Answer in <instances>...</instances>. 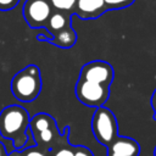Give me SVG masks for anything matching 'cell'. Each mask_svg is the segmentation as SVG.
<instances>
[{"label":"cell","instance_id":"d6986e66","mask_svg":"<svg viewBox=\"0 0 156 156\" xmlns=\"http://www.w3.org/2000/svg\"><path fill=\"white\" fill-rule=\"evenodd\" d=\"M26 156H45L41 151H35V150H32V151H29V152H27L26 154Z\"/></svg>","mask_w":156,"mask_h":156},{"label":"cell","instance_id":"ac0fdd59","mask_svg":"<svg viewBox=\"0 0 156 156\" xmlns=\"http://www.w3.org/2000/svg\"><path fill=\"white\" fill-rule=\"evenodd\" d=\"M150 104H151V107L154 110V119L156 121V89L152 93V96L150 99Z\"/></svg>","mask_w":156,"mask_h":156},{"label":"cell","instance_id":"9c48e42d","mask_svg":"<svg viewBox=\"0 0 156 156\" xmlns=\"http://www.w3.org/2000/svg\"><path fill=\"white\" fill-rule=\"evenodd\" d=\"M77 41V34L72 26H68L55 34H52V39L50 40L51 44L61 48V49H69L72 48Z\"/></svg>","mask_w":156,"mask_h":156},{"label":"cell","instance_id":"5b68a950","mask_svg":"<svg viewBox=\"0 0 156 156\" xmlns=\"http://www.w3.org/2000/svg\"><path fill=\"white\" fill-rule=\"evenodd\" d=\"M51 13L49 0H26L23 5V17L30 28H45Z\"/></svg>","mask_w":156,"mask_h":156},{"label":"cell","instance_id":"3957f363","mask_svg":"<svg viewBox=\"0 0 156 156\" xmlns=\"http://www.w3.org/2000/svg\"><path fill=\"white\" fill-rule=\"evenodd\" d=\"M91 130L94 138L107 147L118 136V123L115 113L107 107H98L91 118Z\"/></svg>","mask_w":156,"mask_h":156},{"label":"cell","instance_id":"52a82bcc","mask_svg":"<svg viewBox=\"0 0 156 156\" xmlns=\"http://www.w3.org/2000/svg\"><path fill=\"white\" fill-rule=\"evenodd\" d=\"M107 156H139V143L129 136H117L107 147Z\"/></svg>","mask_w":156,"mask_h":156},{"label":"cell","instance_id":"44dd1931","mask_svg":"<svg viewBox=\"0 0 156 156\" xmlns=\"http://www.w3.org/2000/svg\"><path fill=\"white\" fill-rule=\"evenodd\" d=\"M154 156H156V146H155V150H154Z\"/></svg>","mask_w":156,"mask_h":156},{"label":"cell","instance_id":"8992f818","mask_svg":"<svg viewBox=\"0 0 156 156\" xmlns=\"http://www.w3.org/2000/svg\"><path fill=\"white\" fill-rule=\"evenodd\" d=\"M113 77H115L113 67L108 62L102 60H95L83 65L79 73L80 79L102 84L106 87L111 85V83L113 82Z\"/></svg>","mask_w":156,"mask_h":156},{"label":"cell","instance_id":"5bb4252c","mask_svg":"<svg viewBox=\"0 0 156 156\" xmlns=\"http://www.w3.org/2000/svg\"><path fill=\"white\" fill-rule=\"evenodd\" d=\"M54 132H55V128H49V129H45L43 132H40L39 134L34 135L33 138L39 143H43V144H49L54 139Z\"/></svg>","mask_w":156,"mask_h":156},{"label":"cell","instance_id":"e0dca14e","mask_svg":"<svg viewBox=\"0 0 156 156\" xmlns=\"http://www.w3.org/2000/svg\"><path fill=\"white\" fill-rule=\"evenodd\" d=\"M54 156H74V154H73V149H71V147H62L58 151H56V154Z\"/></svg>","mask_w":156,"mask_h":156},{"label":"cell","instance_id":"30bf717a","mask_svg":"<svg viewBox=\"0 0 156 156\" xmlns=\"http://www.w3.org/2000/svg\"><path fill=\"white\" fill-rule=\"evenodd\" d=\"M71 17H72V15H69V13L54 10L49 21H48V23H46V26H45V28L52 35L56 32L71 26Z\"/></svg>","mask_w":156,"mask_h":156},{"label":"cell","instance_id":"9a60e30c","mask_svg":"<svg viewBox=\"0 0 156 156\" xmlns=\"http://www.w3.org/2000/svg\"><path fill=\"white\" fill-rule=\"evenodd\" d=\"M20 0H0V11H9L17 6Z\"/></svg>","mask_w":156,"mask_h":156},{"label":"cell","instance_id":"7c38bea8","mask_svg":"<svg viewBox=\"0 0 156 156\" xmlns=\"http://www.w3.org/2000/svg\"><path fill=\"white\" fill-rule=\"evenodd\" d=\"M49 2L55 11H61L73 15L77 0H49Z\"/></svg>","mask_w":156,"mask_h":156},{"label":"cell","instance_id":"7a4b0ae2","mask_svg":"<svg viewBox=\"0 0 156 156\" xmlns=\"http://www.w3.org/2000/svg\"><path fill=\"white\" fill-rule=\"evenodd\" d=\"M41 90L40 69L35 65H28L17 72L11 80L13 96L22 102H30L38 98Z\"/></svg>","mask_w":156,"mask_h":156},{"label":"cell","instance_id":"4fadbf2b","mask_svg":"<svg viewBox=\"0 0 156 156\" xmlns=\"http://www.w3.org/2000/svg\"><path fill=\"white\" fill-rule=\"evenodd\" d=\"M135 0H104L107 10H121L130 6Z\"/></svg>","mask_w":156,"mask_h":156},{"label":"cell","instance_id":"ffe728a7","mask_svg":"<svg viewBox=\"0 0 156 156\" xmlns=\"http://www.w3.org/2000/svg\"><path fill=\"white\" fill-rule=\"evenodd\" d=\"M0 156H5V149L1 143H0Z\"/></svg>","mask_w":156,"mask_h":156},{"label":"cell","instance_id":"8fae6325","mask_svg":"<svg viewBox=\"0 0 156 156\" xmlns=\"http://www.w3.org/2000/svg\"><path fill=\"white\" fill-rule=\"evenodd\" d=\"M55 127H56L55 119L48 113H38L29 121V130L32 132L33 136L45 129L55 128Z\"/></svg>","mask_w":156,"mask_h":156},{"label":"cell","instance_id":"2e32d148","mask_svg":"<svg viewBox=\"0 0 156 156\" xmlns=\"http://www.w3.org/2000/svg\"><path fill=\"white\" fill-rule=\"evenodd\" d=\"M73 154L74 156H94V154L85 146L83 145H78L73 147Z\"/></svg>","mask_w":156,"mask_h":156},{"label":"cell","instance_id":"ba28073f","mask_svg":"<svg viewBox=\"0 0 156 156\" xmlns=\"http://www.w3.org/2000/svg\"><path fill=\"white\" fill-rule=\"evenodd\" d=\"M107 11L104 0H77L73 15L82 20H95Z\"/></svg>","mask_w":156,"mask_h":156},{"label":"cell","instance_id":"6da1fadb","mask_svg":"<svg viewBox=\"0 0 156 156\" xmlns=\"http://www.w3.org/2000/svg\"><path fill=\"white\" fill-rule=\"evenodd\" d=\"M29 115L20 105H10L0 112V134L5 139H11L16 150L26 147L28 140L27 130L29 128Z\"/></svg>","mask_w":156,"mask_h":156},{"label":"cell","instance_id":"277c9868","mask_svg":"<svg viewBox=\"0 0 156 156\" xmlns=\"http://www.w3.org/2000/svg\"><path fill=\"white\" fill-rule=\"evenodd\" d=\"M74 94L78 101L88 107H100L110 98V87L78 79L74 87Z\"/></svg>","mask_w":156,"mask_h":156}]
</instances>
